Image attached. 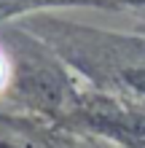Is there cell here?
<instances>
[{
	"mask_svg": "<svg viewBox=\"0 0 145 148\" xmlns=\"http://www.w3.org/2000/svg\"><path fill=\"white\" fill-rule=\"evenodd\" d=\"M3 78H5V67H3V62H0V84H3Z\"/></svg>",
	"mask_w": 145,
	"mask_h": 148,
	"instance_id": "1",
	"label": "cell"
}]
</instances>
